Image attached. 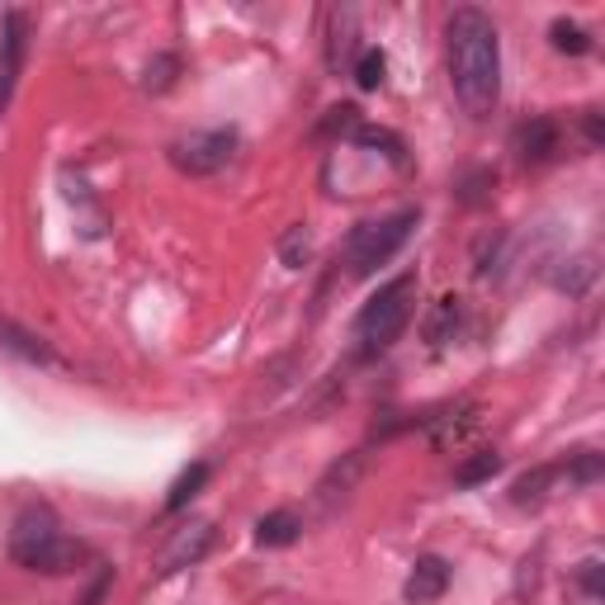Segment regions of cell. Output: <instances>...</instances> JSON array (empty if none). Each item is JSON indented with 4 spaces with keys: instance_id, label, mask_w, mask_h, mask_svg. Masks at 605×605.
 <instances>
[{
    "instance_id": "cell-17",
    "label": "cell",
    "mask_w": 605,
    "mask_h": 605,
    "mask_svg": "<svg viewBox=\"0 0 605 605\" xmlns=\"http://www.w3.org/2000/svg\"><path fill=\"white\" fill-rule=\"evenodd\" d=\"M558 483V464H540V469H530L525 478H515L511 483V502L515 506H535L544 502V492Z\"/></svg>"
},
{
    "instance_id": "cell-24",
    "label": "cell",
    "mask_w": 605,
    "mask_h": 605,
    "mask_svg": "<svg viewBox=\"0 0 605 605\" xmlns=\"http://www.w3.org/2000/svg\"><path fill=\"white\" fill-rule=\"evenodd\" d=\"M308 256H312V233L308 227H289V233L279 237V260L289 265V270H302V265H308Z\"/></svg>"
},
{
    "instance_id": "cell-15",
    "label": "cell",
    "mask_w": 605,
    "mask_h": 605,
    "mask_svg": "<svg viewBox=\"0 0 605 605\" xmlns=\"http://www.w3.org/2000/svg\"><path fill=\"white\" fill-rule=\"evenodd\" d=\"M355 137V147H365L373 156H388L393 166H407V142L398 133H388V129H373V123H360V129L350 133Z\"/></svg>"
},
{
    "instance_id": "cell-18",
    "label": "cell",
    "mask_w": 605,
    "mask_h": 605,
    "mask_svg": "<svg viewBox=\"0 0 605 605\" xmlns=\"http://www.w3.org/2000/svg\"><path fill=\"white\" fill-rule=\"evenodd\" d=\"M208 464H204V459H199V464H189L181 478H175V483H171V492H166V515H175V511H185L189 502H194V496H199L204 492V483H208Z\"/></svg>"
},
{
    "instance_id": "cell-22",
    "label": "cell",
    "mask_w": 605,
    "mask_h": 605,
    "mask_svg": "<svg viewBox=\"0 0 605 605\" xmlns=\"http://www.w3.org/2000/svg\"><path fill=\"white\" fill-rule=\"evenodd\" d=\"M592 279H596L592 256H577V260H563V270L554 275V289L567 294V298H582L586 289H592Z\"/></svg>"
},
{
    "instance_id": "cell-21",
    "label": "cell",
    "mask_w": 605,
    "mask_h": 605,
    "mask_svg": "<svg viewBox=\"0 0 605 605\" xmlns=\"http://www.w3.org/2000/svg\"><path fill=\"white\" fill-rule=\"evenodd\" d=\"M492 185H496V171H492V166H473V171H464V175L454 181V194H459V204L478 208V204L492 199Z\"/></svg>"
},
{
    "instance_id": "cell-6",
    "label": "cell",
    "mask_w": 605,
    "mask_h": 605,
    "mask_svg": "<svg viewBox=\"0 0 605 605\" xmlns=\"http://www.w3.org/2000/svg\"><path fill=\"white\" fill-rule=\"evenodd\" d=\"M511 152H515V162L530 166V171L548 166V162H554V156L563 152V129H558V119H554V114H535V119L515 123Z\"/></svg>"
},
{
    "instance_id": "cell-7",
    "label": "cell",
    "mask_w": 605,
    "mask_h": 605,
    "mask_svg": "<svg viewBox=\"0 0 605 605\" xmlns=\"http://www.w3.org/2000/svg\"><path fill=\"white\" fill-rule=\"evenodd\" d=\"M213 540H218V525H213V521H194V525H185V530H175V535L166 540V548L156 554L152 577H171V573H181V567L204 563V554L213 548Z\"/></svg>"
},
{
    "instance_id": "cell-26",
    "label": "cell",
    "mask_w": 605,
    "mask_h": 605,
    "mask_svg": "<svg viewBox=\"0 0 605 605\" xmlns=\"http://www.w3.org/2000/svg\"><path fill=\"white\" fill-rule=\"evenodd\" d=\"M601 573H605L601 558H586V563L577 567V586H582V596L592 601V605H601Z\"/></svg>"
},
{
    "instance_id": "cell-27",
    "label": "cell",
    "mask_w": 605,
    "mask_h": 605,
    "mask_svg": "<svg viewBox=\"0 0 605 605\" xmlns=\"http://www.w3.org/2000/svg\"><path fill=\"white\" fill-rule=\"evenodd\" d=\"M582 133H586V147H601V142H605V114L601 110H582Z\"/></svg>"
},
{
    "instance_id": "cell-13",
    "label": "cell",
    "mask_w": 605,
    "mask_h": 605,
    "mask_svg": "<svg viewBox=\"0 0 605 605\" xmlns=\"http://www.w3.org/2000/svg\"><path fill=\"white\" fill-rule=\"evenodd\" d=\"M360 58V48H355V10H336L331 14V39H327V66L341 71Z\"/></svg>"
},
{
    "instance_id": "cell-9",
    "label": "cell",
    "mask_w": 605,
    "mask_h": 605,
    "mask_svg": "<svg viewBox=\"0 0 605 605\" xmlns=\"http://www.w3.org/2000/svg\"><path fill=\"white\" fill-rule=\"evenodd\" d=\"M450 577H454V567L440 554H421L412 563V573H407V582H402V601L407 605H431V601H440L444 592H450Z\"/></svg>"
},
{
    "instance_id": "cell-10",
    "label": "cell",
    "mask_w": 605,
    "mask_h": 605,
    "mask_svg": "<svg viewBox=\"0 0 605 605\" xmlns=\"http://www.w3.org/2000/svg\"><path fill=\"white\" fill-rule=\"evenodd\" d=\"M298 535H302V521H298V511H289V506L265 511L256 521V544L260 548H289Z\"/></svg>"
},
{
    "instance_id": "cell-1",
    "label": "cell",
    "mask_w": 605,
    "mask_h": 605,
    "mask_svg": "<svg viewBox=\"0 0 605 605\" xmlns=\"http://www.w3.org/2000/svg\"><path fill=\"white\" fill-rule=\"evenodd\" d=\"M444 58H450L454 100L469 119H488L502 100V33L492 14L478 6H459L444 20Z\"/></svg>"
},
{
    "instance_id": "cell-2",
    "label": "cell",
    "mask_w": 605,
    "mask_h": 605,
    "mask_svg": "<svg viewBox=\"0 0 605 605\" xmlns=\"http://www.w3.org/2000/svg\"><path fill=\"white\" fill-rule=\"evenodd\" d=\"M10 558L29 567V573L66 577V573H81V563H91V548L66 535L58 511L48 502H29L10 525Z\"/></svg>"
},
{
    "instance_id": "cell-19",
    "label": "cell",
    "mask_w": 605,
    "mask_h": 605,
    "mask_svg": "<svg viewBox=\"0 0 605 605\" xmlns=\"http://www.w3.org/2000/svg\"><path fill=\"white\" fill-rule=\"evenodd\" d=\"M181 52H156V58L142 66V91H152V95H162L175 85V76H181Z\"/></svg>"
},
{
    "instance_id": "cell-4",
    "label": "cell",
    "mask_w": 605,
    "mask_h": 605,
    "mask_svg": "<svg viewBox=\"0 0 605 605\" xmlns=\"http://www.w3.org/2000/svg\"><path fill=\"white\" fill-rule=\"evenodd\" d=\"M417 223H421L417 208H398V213H388V218L360 223V227H355V233L346 237V275H350V279H369L373 270H379V265H388L407 242H412Z\"/></svg>"
},
{
    "instance_id": "cell-5",
    "label": "cell",
    "mask_w": 605,
    "mask_h": 605,
    "mask_svg": "<svg viewBox=\"0 0 605 605\" xmlns=\"http://www.w3.org/2000/svg\"><path fill=\"white\" fill-rule=\"evenodd\" d=\"M237 156V129H204L171 142V166L181 175H218Z\"/></svg>"
},
{
    "instance_id": "cell-25",
    "label": "cell",
    "mask_w": 605,
    "mask_h": 605,
    "mask_svg": "<svg viewBox=\"0 0 605 605\" xmlns=\"http://www.w3.org/2000/svg\"><path fill=\"white\" fill-rule=\"evenodd\" d=\"M360 129V110H355V104H336V110H327V119H322V129L317 133H355Z\"/></svg>"
},
{
    "instance_id": "cell-14",
    "label": "cell",
    "mask_w": 605,
    "mask_h": 605,
    "mask_svg": "<svg viewBox=\"0 0 605 605\" xmlns=\"http://www.w3.org/2000/svg\"><path fill=\"white\" fill-rule=\"evenodd\" d=\"M558 478H567V488H596L605 478V454L601 450H577L558 464Z\"/></svg>"
},
{
    "instance_id": "cell-12",
    "label": "cell",
    "mask_w": 605,
    "mask_h": 605,
    "mask_svg": "<svg viewBox=\"0 0 605 605\" xmlns=\"http://www.w3.org/2000/svg\"><path fill=\"white\" fill-rule=\"evenodd\" d=\"M459 327H464V298L444 294L435 302V312L425 317V341H431V346H450L454 336H459Z\"/></svg>"
},
{
    "instance_id": "cell-16",
    "label": "cell",
    "mask_w": 605,
    "mask_h": 605,
    "mask_svg": "<svg viewBox=\"0 0 605 605\" xmlns=\"http://www.w3.org/2000/svg\"><path fill=\"white\" fill-rule=\"evenodd\" d=\"M502 464H506V459L496 450H478V454H469L464 464L454 469V488H483V483H492V478L502 473Z\"/></svg>"
},
{
    "instance_id": "cell-11",
    "label": "cell",
    "mask_w": 605,
    "mask_h": 605,
    "mask_svg": "<svg viewBox=\"0 0 605 605\" xmlns=\"http://www.w3.org/2000/svg\"><path fill=\"white\" fill-rule=\"evenodd\" d=\"M0 350H10V355H20L24 365H43V369H52L58 365V355H52L39 336L33 331H24V327H14V322H0Z\"/></svg>"
},
{
    "instance_id": "cell-8",
    "label": "cell",
    "mask_w": 605,
    "mask_h": 605,
    "mask_svg": "<svg viewBox=\"0 0 605 605\" xmlns=\"http://www.w3.org/2000/svg\"><path fill=\"white\" fill-rule=\"evenodd\" d=\"M24 48H29V20L20 10H10L6 24H0V114L10 110V95H14V85H20Z\"/></svg>"
},
{
    "instance_id": "cell-28",
    "label": "cell",
    "mask_w": 605,
    "mask_h": 605,
    "mask_svg": "<svg viewBox=\"0 0 605 605\" xmlns=\"http://www.w3.org/2000/svg\"><path fill=\"white\" fill-rule=\"evenodd\" d=\"M110 582H114V573H110V567H100V577L91 582V592L81 596V605H100V601H104V592H110Z\"/></svg>"
},
{
    "instance_id": "cell-20",
    "label": "cell",
    "mask_w": 605,
    "mask_h": 605,
    "mask_svg": "<svg viewBox=\"0 0 605 605\" xmlns=\"http://www.w3.org/2000/svg\"><path fill=\"white\" fill-rule=\"evenodd\" d=\"M548 43H554L558 52H567V58H586V52L596 48V39L577 20H554V24H548Z\"/></svg>"
},
{
    "instance_id": "cell-23",
    "label": "cell",
    "mask_w": 605,
    "mask_h": 605,
    "mask_svg": "<svg viewBox=\"0 0 605 605\" xmlns=\"http://www.w3.org/2000/svg\"><path fill=\"white\" fill-rule=\"evenodd\" d=\"M350 76L360 91H379L383 76H388V58H383V48H360V58L350 62Z\"/></svg>"
},
{
    "instance_id": "cell-3",
    "label": "cell",
    "mask_w": 605,
    "mask_h": 605,
    "mask_svg": "<svg viewBox=\"0 0 605 605\" xmlns=\"http://www.w3.org/2000/svg\"><path fill=\"white\" fill-rule=\"evenodd\" d=\"M417 312V275H398L373 294L355 317V360H379L398 341Z\"/></svg>"
}]
</instances>
